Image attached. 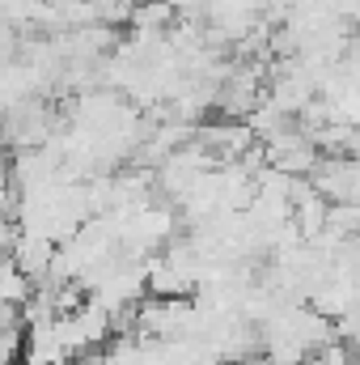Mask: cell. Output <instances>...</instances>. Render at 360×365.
Returning a JSON list of instances; mask_svg holds the SVG:
<instances>
[{
  "label": "cell",
  "mask_w": 360,
  "mask_h": 365,
  "mask_svg": "<svg viewBox=\"0 0 360 365\" xmlns=\"http://www.w3.org/2000/svg\"><path fill=\"white\" fill-rule=\"evenodd\" d=\"M30 289H34V284L17 272V268H13V259L4 255V259H0V306H13V310H21V302L30 297Z\"/></svg>",
  "instance_id": "cell-2"
},
{
  "label": "cell",
  "mask_w": 360,
  "mask_h": 365,
  "mask_svg": "<svg viewBox=\"0 0 360 365\" xmlns=\"http://www.w3.org/2000/svg\"><path fill=\"white\" fill-rule=\"evenodd\" d=\"M68 365H81V361H68Z\"/></svg>",
  "instance_id": "cell-3"
},
{
  "label": "cell",
  "mask_w": 360,
  "mask_h": 365,
  "mask_svg": "<svg viewBox=\"0 0 360 365\" xmlns=\"http://www.w3.org/2000/svg\"><path fill=\"white\" fill-rule=\"evenodd\" d=\"M356 182H360L356 158H327V162L318 158L309 187H314L327 204H356Z\"/></svg>",
  "instance_id": "cell-1"
}]
</instances>
